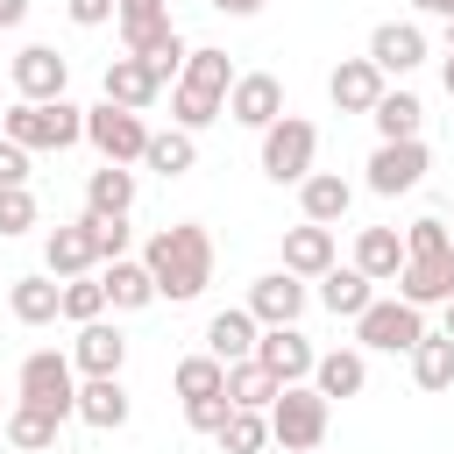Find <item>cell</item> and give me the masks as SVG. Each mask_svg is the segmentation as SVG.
Instances as JSON below:
<instances>
[{
  "instance_id": "6da1fadb",
  "label": "cell",
  "mask_w": 454,
  "mask_h": 454,
  "mask_svg": "<svg viewBox=\"0 0 454 454\" xmlns=\"http://www.w3.org/2000/svg\"><path fill=\"white\" fill-rule=\"evenodd\" d=\"M142 270L156 284V298L170 305H192L206 284H213V234L199 220H177V227H156L149 248H142Z\"/></svg>"
},
{
  "instance_id": "7a4b0ae2",
  "label": "cell",
  "mask_w": 454,
  "mask_h": 454,
  "mask_svg": "<svg viewBox=\"0 0 454 454\" xmlns=\"http://www.w3.org/2000/svg\"><path fill=\"white\" fill-rule=\"evenodd\" d=\"M227 85H234L227 50H192L184 71H177V85H170V128H184V135L213 128L227 114Z\"/></svg>"
},
{
  "instance_id": "3957f363",
  "label": "cell",
  "mask_w": 454,
  "mask_h": 454,
  "mask_svg": "<svg viewBox=\"0 0 454 454\" xmlns=\"http://www.w3.org/2000/svg\"><path fill=\"white\" fill-rule=\"evenodd\" d=\"M0 135L14 142V149H78L85 142V106H71V99H50V106H28V99H14V106H0Z\"/></svg>"
},
{
  "instance_id": "277c9868",
  "label": "cell",
  "mask_w": 454,
  "mask_h": 454,
  "mask_svg": "<svg viewBox=\"0 0 454 454\" xmlns=\"http://www.w3.org/2000/svg\"><path fill=\"white\" fill-rule=\"evenodd\" d=\"M262 419H270V440H277L284 454H319V447H326V426H333V404H326L312 383H284Z\"/></svg>"
},
{
  "instance_id": "5b68a950",
  "label": "cell",
  "mask_w": 454,
  "mask_h": 454,
  "mask_svg": "<svg viewBox=\"0 0 454 454\" xmlns=\"http://www.w3.org/2000/svg\"><path fill=\"white\" fill-rule=\"evenodd\" d=\"M14 404H43V411L71 419V411H78V369H71V355L28 348L21 369H14Z\"/></svg>"
},
{
  "instance_id": "8992f818",
  "label": "cell",
  "mask_w": 454,
  "mask_h": 454,
  "mask_svg": "<svg viewBox=\"0 0 454 454\" xmlns=\"http://www.w3.org/2000/svg\"><path fill=\"white\" fill-rule=\"evenodd\" d=\"M312 156H319V128L305 114H277L262 128V177L270 184H305L312 177Z\"/></svg>"
},
{
  "instance_id": "52a82bcc",
  "label": "cell",
  "mask_w": 454,
  "mask_h": 454,
  "mask_svg": "<svg viewBox=\"0 0 454 454\" xmlns=\"http://www.w3.org/2000/svg\"><path fill=\"white\" fill-rule=\"evenodd\" d=\"M426 340V312L404 298H369V312L355 319V348L362 355H411Z\"/></svg>"
},
{
  "instance_id": "ba28073f",
  "label": "cell",
  "mask_w": 454,
  "mask_h": 454,
  "mask_svg": "<svg viewBox=\"0 0 454 454\" xmlns=\"http://www.w3.org/2000/svg\"><path fill=\"white\" fill-rule=\"evenodd\" d=\"M85 142L99 149V163H142L149 121L128 114V106H114V99H99V106H85Z\"/></svg>"
},
{
  "instance_id": "9c48e42d",
  "label": "cell",
  "mask_w": 454,
  "mask_h": 454,
  "mask_svg": "<svg viewBox=\"0 0 454 454\" xmlns=\"http://www.w3.org/2000/svg\"><path fill=\"white\" fill-rule=\"evenodd\" d=\"M426 163H433V156H426V142H419V135H411V142H376V149H369V163H362V170H369L362 184H369L376 199H404V192H419V184H426Z\"/></svg>"
},
{
  "instance_id": "30bf717a",
  "label": "cell",
  "mask_w": 454,
  "mask_h": 454,
  "mask_svg": "<svg viewBox=\"0 0 454 454\" xmlns=\"http://www.w3.org/2000/svg\"><path fill=\"white\" fill-rule=\"evenodd\" d=\"M305 305H312V291H305V277H291V270H270V277L248 284V319H255V326H298Z\"/></svg>"
},
{
  "instance_id": "8fae6325",
  "label": "cell",
  "mask_w": 454,
  "mask_h": 454,
  "mask_svg": "<svg viewBox=\"0 0 454 454\" xmlns=\"http://www.w3.org/2000/svg\"><path fill=\"white\" fill-rule=\"evenodd\" d=\"M14 92L28 99V106H50V99H64V85H71V64L50 50V43H28V50H14Z\"/></svg>"
},
{
  "instance_id": "7c38bea8",
  "label": "cell",
  "mask_w": 454,
  "mask_h": 454,
  "mask_svg": "<svg viewBox=\"0 0 454 454\" xmlns=\"http://www.w3.org/2000/svg\"><path fill=\"white\" fill-rule=\"evenodd\" d=\"M277 114H291V106H284V85H277L270 71H234V85H227V121L262 135Z\"/></svg>"
},
{
  "instance_id": "4fadbf2b",
  "label": "cell",
  "mask_w": 454,
  "mask_h": 454,
  "mask_svg": "<svg viewBox=\"0 0 454 454\" xmlns=\"http://www.w3.org/2000/svg\"><path fill=\"white\" fill-rule=\"evenodd\" d=\"M248 362H262L277 383H312V362H319V348L298 333V326H262L255 333V355Z\"/></svg>"
},
{
  "instance_id": "5bb4252c",
  "label": "cell",
  "mask_w": 454,
  "mask_h": 454,
  "mask_svg": "<svg viewBox=\"0 0 454 454\" xmlns=\"http://www.w3.org/2000/svg\"><path fill=\"white\" fill-rule=\"evenodd\" d=\"M92 270H99V255H92V227H85V213L43 234V277L71 284V277H92Z\"/></svg>"
},
{
  "instance_id": "9a60e30c",
  "label": "cell",
  "mask_w": 454,
  "mask_h": 454,
  "mask_svg": "<svg viewBox=\"0 0 454 454\" xmlns=\"http://www.w3.org/2000/svg\"><path fill=\"white\" fill-rule=\"evenodd\" d=\"M369 64H376L383 78H411V71L426 64V28H419V21H376Z\"/></svg>"
},
{
  "instance_id": "2e32d148",
  "label": "cell",
  "mask_w": 454,
  "mask_h": 454,
  "mask_svg": "<svg viewBox=\"0 0 454 454\" xmlns=\"http://www.w3.org/2000/svg\"><path fill=\"white\" fill-rule=\"evenodd\" d=\"M71 369L78 376H121L128 369V333L114 319H85L78 340H71Z\"/></svg>"
},
{
  "instance_id": "e0dca14e",
  "label": "cell",
  "mask_w": 454,
  "mask_h": 454,
  "mask_svg": "<svg viewBox=\"0 0 454 454\" xmlns=\"http://www.w3.org/2000/svg\"><path fill=\"white\" fill-rule=\"evenodd\" d=\"M71 419H85L92 433H121L128 419H135V397H128V383L121 376H85L78 383V411Z\"/></svg>"
},
{
  "instance_id": "ac0fdd59",
  "label": "cell",
  "mask_w": 454,
  "mask_h": 454,
  "mask_svg": "<svg viewBox=\"0 0 454 454\" xmlns=\"http://www.w3.org/2000/svg\"><path fill=\"white\" fill-rule=\"evenodd\" d=\"M383 85H390V78H383L369 57H340V64L326 71V99H333L340 114H369V106L383 99Z\"/></svg>"
},
{
  "instance_id": "d6986e66",
  "label": "cell",
  "mask_w": 454,
  "mask_h": 454,
  "mask_svg": "<svg viewBox=\"0 0 454 454\" xmlns=\"http://www.w3.org/2000/svg\"><path fill=\"white\" fill-rule=\"evenodd\" d=\"M397 298L419 305V312H426V305H447V298H454V248H447V255H411V262L397 270Z\"/></svg>"
},
{
  "instance_id": "ffe728a7",
  "label": "cell",
  "mask_w": 454,
  "mask_h": 454,
  "mask_svg": "<svg viewBox=\"0 0 454 454\" xmlns=\"http://www.w3.org/2000/svg\"><path fill=\"white\" fill-rule=\"evenodd\" d=\"M348 206H355V184H348L340 170H312V177L298 184V213H305L312 227H340Z\"/></svg>"
},
{
  "instance_id": "44dd1931",
  "label": "cell",
  "mask_w": 454,
  "mask_h": 454,
  "mask_svg": "<svg viewBox=\"0 0 454 454\" xmlns=\"http://www.w3.org/2000/svg\"><path fill=\"white\" fill-rule=\"evenodd\" d=\"M312 390L333 404V397H362L369 390V355L362 348H326L319 362H312Z\"/></svg>"
},
{
  "instance_id": "7402d4cb",
  "label": "cell",
  "mask_w": 454,
  "mask_h": 454,
  "mask_svg": "<svg viewBox=\"0 0 454 454\" xmlns=\"http://www.w3.org/2000/svg\"><path fill=\"white\" fill-rule=\"evenodd\" d=\"M99 85H106V99H114V106H128V114H149V106L163 99V85H156V71H149L142 57H114Z\"/></svg>"
},
{
  "instance_id": "603a6c76",
  "label": "cell",
  "mask_w": 454,
  "mask_h": 454,
  "mask_svg": "<svg viewBox=\"0 0 454 454\" xmlns=\"http://www.w3.org/2000/svg\"><path fill=\"white\" fill-rule=\"evenodd\" d=\"M85 213L92 220H128L135 213V170L128 163H99L85 177Z\"/></svg>"
},
{
  "instance_id": "cb8c5ba5",
  "label": "cell",
  "mask_w": 454,
  "mask_h": 454,
  "mask_svg": "<svg viewBox=\"0 0 454 454\" xmlns=\"http://www.w3.org/2000/svg\"><path fill=\"white\" fill-rule=\"evenodd\" d=\"M340 255H333V227H312V220H298V227H284V270L291 277H326Z\"/></svg>"
},
{
  "instance_id": "d4e9b609",
  "label": "cell",
  "mask_w": 454,
  "mask_h": 454,
  "mask_svg": "<svg viewBox=\"0 0 454 454\" xmlns=\"http://www.w3.org/2000/svg\"><path fill=\"white\" fill-rule=\"evenodd\" d=\"M255 333H262V326L248 319V305H227V312L206 319V355H213L220 369H227V362H248V355H255Z\"/></svg>"
},
{
  "instance_id": "484cf974",
  "label": "cell",
  "mask_w": 454,
  "mask_h": 454,
  "mask_svg": "<svg viewBox=\"0 0 454 454\" xmlns=\"http://www.w3.org/2000/svg\"><path fill=\"white\" fill-rule=\"evenodd\" d=\"M355 270H362L369 284H397V270H404V234H397V227H362V234H355Z\"/></svg>"
},
{
  "instance_id": "4316f807",
  "label": "cell",
  "mask_w": 454,
  "mask_h": 454,
  "mask_svg": "<svg viewBox=\"0 0 454 454\" xmlns=\"http://www.w3.org/2000/svg\"><path fill=\"white\" fill-rule=\"evenodd\" d=\"M99 291H106V305H114V312H142V305H156V284H149V270H142L135 255L99 262Z\"/></svg>"
},
{
  "instance_id": "83f0119b",
  "label": "cell",
  "mask_w": 454,
  "mask_h": 454,
  "mask_svg": "<svg viewBox=\"0 0 454 454\" xmlns=\"http://www.w3.org/2000/svg\"><path fill=\"white\" fill-rule=\"evenodd\" d=\"M57 305H64V284H57V277H43V270L7 284V312H14L21 326H50V319H57Z\"/></svg>"
},
{
  "instance_id": "f1b7e54d",
  "label": "cell",
  "mask_w": 454,
  "mask_h": 454,
  "mask_svg": "<svg viewBox=\"0 0 454 454\" xmlns=\"http://www.w3.org/2000/svg\"><path fill=\"white\" fill-rule=\"evenodd\" d=\"M369 121H376V142H411V135H419V121H426V106H419V92L383 85V99L369 106Z\"/></svg>"
},
{
  "instance_id": "f546056e",
  "label": "cell",
  "mask_w": 454,
  "mask_h": 454,
  "mask_svg": "<svg viewBox=\"0 0 454 454\" xmlns=\"http://www.w3.org/2000/svg\"><path fill=\"white\" fill-rule=\"evenodd\" d=\"M369 298H376V284H369L355 262H348V270L333 262V270L319 277V305H326L333 319H362V312H369Z\"/></svg>"
},
{
  "instance_id": "4dcf8cb0",
  "label": "cell",
  "mask_w": 454,
  "mask_h": 454,
  "mask_svg": "<svg viewBox=\"0 0 454 454\" xmlns=\"http://www.w3.org/2000/svg\"><path fill=\"white\" fill-rule=\"evenodd\" d=\"M277 390H284V383H277L262 362H227V383H220V397H227L234 411H270V404H277Z\"/></svg>"
},
{
  "instance_id": "1f68e13d",
  "label": "cell",
  "mask_w": 454,
  "mask_h": 454,
  "mask_svg": "<svg viewBox=\"0 0 454 454\" xmlns=\"http://www.w3.org/2000/svg\"><path fill=\"white\" fill-rule=\"evenodd\" d=\"M142 163H149L156 177H184V170H199V135H184V128H149Z\"/></svg>"
},
{
  "instance_id": "d6a6232c",
  "label": "cell",
  "mask_w": 454,
  "mask_h": 454,
  "mask_svg": "<svg viewBox=\"0 0 454 454\" xmlns=\"http://www.w3.org/2000/svg\"><path fill=\"white\" fill-rule=\"evenodd\" d=\"M57 433H64V419L43 411V404H14L7 411V447H21V454H50Z\"/></svg>"
},
{
  "instance_id": "836d02e7",
  "label": "cell",
  "mask_w": 454,
  "mask_h": 454,
  "mask_svg": "<svg viewBox=\"0 0 454 454\" xmlns=\"http://www.w3.org/2000/svg\"><path fill=\"white\" fill-rule=\"evenodd\" d=\"M411 383L419 390H454V340L447 333H426L411 348Z\"/></svg>"
},
{
  "instance_id": "e575fe53",
  "label": "cell",
  "mask_w": 454,
  "mask_h": 454,
  "mask_svg": "<svg viewBox=\"0 0 454 454\" xmlns=\"http://www.w3.org/2000/svg\"><path fill=\"white\" fill-rule=\"evenodd\" d=\"M170 383H177V397H220V383H227V369L199 348V355H184L177 369H170Z\"/></svg>"
},
{
  "instance_id": "d590c367",
  "label": "cell",
  "mask_w": 454,
  "mask_h": 454,
  "mask_svg": "<svg viewBox=\"0 0 454 454\" xmlns=\"http://www.w3.org/2000/svg\"><path fill=\"white\" fill-rule=\"evenodd\" d=\"M213 440H220V454H262L270 447V419L262 411H227V426Z\"/></svg>"
},
{
  "instance_id": "8d00e7d4",
  "label": "cell",
  "mask_w": 454,
  "mask_h": 454,
  "mask_svg": "<svg viewBox=\"0 0 454 454\" xmlns=\"http://www.w3.org/2000/svg\"><path fill=\"white\" fill-rule=\"evenodd\" d=\"M57 319H71V326H85V319H106V291H99V270L64 284V305H57Z\"/></svg>"
},
{
  "instance_id": "74e56055",
  "label": "cell",
  "mask_w": 454,
  "mask_h": 454,
  "mask_svg": "<svg viewBox=\"0 0 454 454\" xmlns=\"http://www.w3.org/2000/svg\"><path fill=\"white\" fill-rule=\"evenodd\" d=\"M397 234H404V262H411V255H447V248H454V227H447L440 213H426V220H411V227H397Z\"/></svg>"
},
{
  "instance_id": "f35d334b",
  "label": "cell",
  "mask_w": 454,
  "mask_h": 454,
  "mask_svg": "<svg viewBox=\"0 0 454 454\" xmlns=\"http://www.w3.org/2000/svg\"><path fill=\"white\" fill-rule=\"evenodd\" d=\"M85 227H92V255H99V262H121V255H128V241H135V234H128V220H92V213H85Z\"/></svg>"
},
{
  "instance_id": "ab89813d",
  "label": "cell",
  "mask_w": 454,
  "mask_h": 454,
  "mask_svg": "<svg viewBox=\"0 0 454 454\" xmlns=\"http://www.w3.org/2000/svg\"><path fill=\"white\" fill-rule=\"evenodd\" d=\"M35 227V192L21 184V192H0V234L14 241V234H28Z\"/></svg>"
},
{
  "instance_id": "60d3db41",
  "label": "cell",
  "mask_w": 454,
  "mask_h": 454,
  "mask_svg": "<svg viewBox=\"0 0 454 454\" xmlns=\"http://www.w3.org/2000/svg\"><path fill=\"white\" fill-rule=\"evenodd\" d=\"M227 411H234L227 397H184V426H192V433H220Z\"/></svg>"
},
{
  "instance_id": "b9f144b4",
  "label": "cell",
  "mask_w": 454,
  "mask_h": 454,
  "mask_svg": "<svg viewBox=\"0 0 454 454\" xmlns=\"http://www.w3.org/2000/svg\"><path fill=\"white\" fill-rule=\"evenodd\" d=\"M21 184H28V149H14L0 135V192H21Z\"/></svg>"
},
{
  "instance_id": "7bdbcfd3",
  "label": "cell",
  "mask_w": 454,
  "mask_h": 454,
  "mask_svg": "<svg viewBox=\"0 0 454 454\" xmlns=\"http://www.w3.org/2000/svg\"><path fill=\"white\" fill-rule=\"evenodd\" d=\"M64 14H71L78 28H106V21H114V0H64Z\"/></svg>"
},
{
  "instance_id": "ee69618b",
  "label": "cell",
  "mask_w": 454,
  "mask_h": 454,
  "mask_svg": "<svg viewBox=\"0 0 454 454\" xmlns=\"http://www.w3.org/2000/svg\"><path fill=\"white\" fill-rule=\"evenodd\" d=\"M220 14H234V21H248V14H262V0H213Z\"/></svg>"
},
{
  "instance_id": "f6af8a7d",
  "label": "cell",
  "mask_w": 454,
  "mask_h": 454,
  "mask_svg": "<svg viewBox=\"0 0 454 454\" xmlns=\"http://www.w3.org/2000/svg\"><path fill=\"white\" fill-rule=\"evenodd\" d=\"M28 21V0H0V28H21Z\"/></svg>"
},
{
  "instance_id": "bcb514c9",
  "label": "cell",
  "mask_w": 454,
  "mask_h": 454,
  "mask_svg": "<svg viewBox=\"0 0 454 454\" xmlns=\"http://www.w3.org/2000/svg\"><path fill=\"white\" fill-rule=\"evenodd\" d=\"M419 14H433V21H454V0H411Z\"/></svg>"
},
{
  "instance_id": "7dc6e473",
  "label": "cell",
  "mask_w": 454,
  "mask_h": 454,
  "mask_svg": "<svg viewBox=\"0 0 454 454\" xmlns=\"http://www.w3.org/2000/svg\"><path fill=\"white\" fill-rule=\"evenodd\" d=\"M440 85H447V99H454V50H447V64H440Z\"/></svg>"
},
{
  "instance_id": "c3c4849f",
  "label": "cell",
  "mask_w": 454,
  "mask_h": 454,
  "mask_svg": "<svg viewBox=\"0 0 454 454\" xmlns=\"http://www.w3.org/2000/svg\"><path fill=\"white\" fill-rule=\"evenodd\" d=\"M440 333H447V340H454V298H447V326H440Z\"/></svg>"
},
{
  "instance_id": "681fc988",
  "label": "cell",
  "mask_w": 454,
  "mask_h": 454,
  "mask_svg": "<svg viewBox=\"0 0 454 454\" xmlns=\"http://www.w3.org/2000/svg\"><path fill=\"white\" fill-rule=\"evenodd\" d=\"M447 50H454V21H447Z\"/></svg>"
},
{
  "instance_id": "f907efd6",
  "label": "cell",
  "mask_w": 454,
  "mask_h": 454,
  "mask_svg": "<svg viewBox=\"0 0 454 454\" xmlns=\"http://www.w3.org/2000/svg\"><path fill=\"white\" fill-rule=\"evenodd\" d=\"M163 7H170V0H163Z\"/></svg>"
}]
</instances>
